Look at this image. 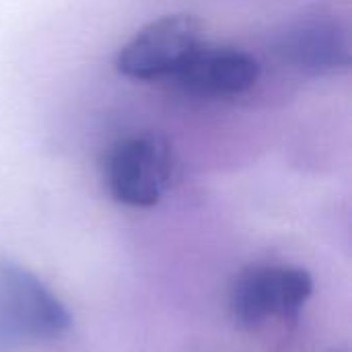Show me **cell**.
Listing matches in <instances>:
<instances>
[{"label": "cell", "instance_id": "5b68a950", "mask_svg": "<svg viewBox=\"0 0 352 352\" xmlns=\"http://www.w3.org/2000/svg\"><path fill=\"white\" fill-rule=\"evenodd\" d=\"M278 54L305 76L324 78L346 72L352 62L349 25L328 8L303 12L280 33Z\"/></svg>", "mask_w": 352, "mask_h": 352}, {"label": "cell", "instance_id": "3957f363", "mask_svg": "<svg viewBox=\"0 0 352 352\" xmlns=\"http://www.w3.org/2000/svg\"><path fill=\"white\" fill-rule=\"evenodd\" d=\"M311 293L314 280L303 268L258 264L237 276L229 307L239 326L260 330L270 322L297 320Z\"/></svg>", "mask_w": 352, "mask_h": 352}, {"label": "cell", "instance_id": "7a4b0ae2", "mask_svg": "<svg viewBox=\"0 0 352 352\" xmlns=\"http://www.w3.org/2000/svg\"><path fill=\"white\" fill-rule=\"evenodd\" d=\"M206 43L204 25L188 12L142 25L116 54V70L130 80H171Z\"/></svg>", "mask_w": 352, "mask_h": 352}, {"label": "cell", "instance_id": "8992f818", "mask_svg": "<svg viewBox=\"0 0 352 352\" xmlns=\"http://www.w3.org/2000/svg\"><path fill=\"white\" fill-rule=\"evenodd\" d=\"M258 76L260 66L245 50L204 43L171 80L190 97L231 99L248 93Z\"/></svg>", "mask_w": 352, "mask_h": 352}, {"label": "cell", "instance_id": "6da1fadb", "mask_svg": "<svg viewBox=\"0 0 352 352\" xmlns=\"http://www.w3.org/2000/svg\"><path fill=\"white\" fill-rule=\"evenodd\" d=\"M175 175V155L167 138L134 132L118 138L105 153L103 179L111 198L132 208L155 206Z\"/></svg>", "mask_w": 352, "mask_h": 352}, {"label": "cell", "instance_id": "277c9868", "mask_svg": "<svg viewBox=\"0 0 352 352\" xmlns=\"http://www.w3.org/2000/svg\"><path fill=\"white\" fill-rule=\"evenodd\" d=\"M72 320L64 303L37 278L12 262H0V334L8 340L41 342L60 338Z\"/></svg>", "mask_w": 352, "mask_h": 352}]
</instances>
